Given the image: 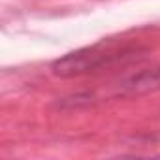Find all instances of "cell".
Wrapping results in <instances>:
<instances>
[{
    "instance_id": "obj_1",
    "label": "cell",
    "mask_w": 160,
    "mask_h": 160,
    "mask_svg": "<svg viewBox=\"0 0 160 160\" xmlns=\"http://www.w3.org/2000/svg\"><path fill=\"white\" fill-rule=\"evenodd\" d=\"M124 49H115L111 43H96L92 47H85L73 53H68L66 57L58 58L53 64V73L60 77H73L94 72L117 58H121Z\"/></svg>"
},
{
    "instance_id": "obj_2",
    "label": "cell",
    "mask_w": 160,
    "mask_h": 160,
    "mask_svg": "<svg viewBox=\"0 0 160 160\" xmlns=\"http://www.w3.org/2000/svg\"><path fill=\"white\" fill-rule=\"evenodd\" d=\"M126 87H130L132 91H139V89H156V87H160V70H152L151 73H141V75L134 77Z\"/></svg>"
}]
</instances>
